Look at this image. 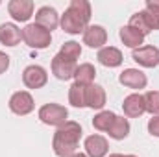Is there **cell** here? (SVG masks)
<instances>
[{
    "label": "cell",
    "mask_w": 159,
    "mask_h": 157,
    "mask_svg": "<svg viewBox=\"0 0 159 157\" xmlns=\"http://www.w3.org/2000/svg\"><path fill=\"white\" fill-rule=\"evenodd\" d=\"M91 20V4L87 0H72L59 19V26L69 35H80L87 30Z\"/></svg>",
    "instance_id": "1"
},
{
    "label": "cell",
    "mask_w": 159,
    "mask_h": 157,
    "mask_svg": "<svg viewBox=\"0 0 159 157\" xmlns=\"http://www.w3.org/2000/svg\"><path fill=\"white\" fill-rule=\"evenodd\" d=\"M81 126L74 120H67L59 126L52 139V150L57 157H70L78 152L80 139H81Z\"/></svg>",
    "instance_id": "2"
},
{
    "label": "cell",
    "mask_w": 159,
    "mask_h": 157,
    "mask_svg": "<svg viewBox=\"0 0 159 157\" xmlns=\"http://www.w3.org/2000/svg\"><path fill=\"white\" fill-rule=\"evenodd\" d=\"M22 41L30 46V48H35V50H44L50 46L52 43V34L44 28H41L39 24H26L22 28Z\"/></svg>",
    "instance_id": "3"
},
{
    "label": "cell",
    "mask_w": 159,
    "mask_h": 157,
    "mask_svg": "<svg viewBox=\"0 0 159 157\" xmlns=\"http://www.w3.org/2000/svg\"><path fill=\"white\" fill-rule=\"evenodd\" d=\"M37 115H39V120L43 124L54 126V128H59L69 120V111L61 104H44Z\"/></svg>",
    "instance_id": "4"
},
{
    "label": "cell",
    "mask_w": 159,
    "mask_h": 157,
    "mask_svg": "<svg viewBox=\"0 0 159 157\" xmlns=\"http://www.w3.org/2000/svg\"><path fill=\"white\" fill-rule=\"evenodd\" d=\"M35 104H34V96L28 91H17L11 94L9 98V109L11 113L19 115V117H26L34 111Z\"/></svg>",
    "instance_id": "5"
},
{
    "label": "cell",
    "mask_w": 159,
    "mask_h": 157,
    "mask_svg": "<svg viewBox=\"0 0 159 157\" xmlns=\"http://www.w3.org/2000/svg\"><path fill=\"white\" fill-rule=\"evenodd\" d=\"M76 67H78L76 61L65 57V56L59 54V52L52 57V74H54L57 79H61V81H67V79L74 78Z\"/></svg>",
    "instance_id": "6"
},
{
    "label": "cell",
    "mask_w": 159,
    "mask_h": 157,
    "mask_svg": "<svg viewBox=\"0 0 159 157\" xmlns=\"http://www.w3.org/2000/svg\"><path fill=\"white\" fill-rule=\"evenodd\" d=\"M131 57L144 69H156L159 65V48L154 44H143L141 48H135L131 52Z\"/></svg>",
    "instance_id": "7"
},
{
    "label": "cell",
    "mask_w": 159,
    "mask_h": 157,
    "mask_svg": "<svg viewBox=\"0 0 159 157\" xmlns=\"http://www.w3.org/2000/svg\"><path fill=\"white\" fill-rule=\"evenodd\" d=\"M48 81V74L41 65H28L22 70V83L28 89H41Z\"/></svg>",
    "instance_id": "8"
},
{
    "label": "cell",
    "mask_w": 159,
    "mask_h": 157,
    "mask_svg": "<svg viewBox=\"0 0 159 157\" xmlns=\"http://www.w3.org/2000/svg\"><path fill=\"white\" fill-rule=\"evenodd\" d=\"M34 2L32 0H11L7 4V11L13 20L17 22H28L30 17L34 15Z\"/></svg>",
    "instance_id": "9"
},
{
    "label": "cell",
    "mask_w": 159,
    "mask_h": 157,
    "mask_svg": "<svg viewBox=\"0 0 159 157\" xmlns=\"http://www.w3.org/2000/svg\"><path fill=\"white\" fill-rule=\"evenodd\" d=\"M83 148H85V155L87 157H106L109 152V144H107V139L94 133V135H89L83 142Z\"/></svg>",
    "instance_id": "10"
},
{
    "label": "cell",
    "mask_w": 159,
    "mask_h": 157,
    "mask_svg": "<svg viewBox=\"0 0 159 157\" xmlns=\"http://www.w3.org/2000/svg\"><path fill=\"white\" fill-rule=\"evenodd\" d=\"M107 43V32L104 26L100 24H89L87 30L83 32V44H87L89 48H104V44Z\"/></svg>",
    "instance_id": "11"
},
{
    "label": "cell",
    "mask_w": 159,
    "mask_h": 157,
    "mask_svg": "<svg viewBox=\"0 0 159 157\" xmlns=\"http://www.w3.org/2000/svg\"><path fill=\"white\" fill-rule=\"evenodd\" d=\"M119 81L124 87H128V89L139 91V89H144V87H146L148 78H146V74H144L143 70H139V69H124L119 76Z\"/></svg>",
    "instance_id": "12"
},
{
    "label": "cell",
    "mask_w": 159,
    "mask_h": 157,
    "mask_svg": "<svg viewBox=\"0 0 159 157\" xmlns=\"http://www.w3.org/2000/svg\"><path fill=\"white\" fill-rule=\"evenodd\" d=\"M122 111L126 118H139L141 115L146 113V107H144V96L139 94V92H133L129 96L124 98L122 102Z\"/></svg>",
    "instance_id": "13"
},
{
    "label": "cell",
    "mask_w": 159,
    "mask_h": 157,
    "mask_svg": "<svg viewBox=\"0 0 159 157\" xmlns=\"http://www.w3.org/2000/svg\"><path fill=\"white\" fill-rule=\"evenodd\" d=\"M106 100H107V94H106V89L102 85H98V83L87 85V89H85V107L104 109Z\"/></svg>",
    "instance_id": "14"
},
{
    "label": "cell",
    "mask_w": 159,
    "mask_h": 157,
    "mask_svg": "<svg viewBox=\"0 0 159 157\" xmlns=\"http://www.w3.org/2000/svg\"><path fill=\"white\" fill-rule=\"evenodd\" d=\"M35 24H39L41 28H44V30H48L52 34V30H56L59 26V15H57V11L54 7L43 6L35 13Z\"/></svg>",
    "instance_id": "15"
},
{
    "label": "cell",
    "mask_w": 159,
    "mask_h": 157,
    "mask_svg": "<svg viewBox=\"0 0 159 157\" xmlns=\"http://www.w3.org/2000/svg\"><path fill=\"white\" fill-rule=\"evenodd\" d=\"M98 63L107 67V69H117L122 65L124 57H122V52H120L117 46H104L98 50V56H96Z\"/></svg>",
    "instance_id": "16"
},
{
    "label": "cell",
    "mask_w": 159,
    "mask_h": 157,
    "mask_svg": "<svg viewBox=\"0 0 159 157\" xmlns=\"http://www.w3.org/2000/svg\"><path fill=\"white\" fill-rule=\"evenodd\" d=\"M22 41V30L13 22L0 24V43L6 46H17Z\"/></svg>",
    "instance_id": "17"
},
{
    "label": "cell",
    "mask_w": 159,
    "mask_h": 157,
    "mask_svg": "<svg viewBox=\"0 0 159 157\" xmlns=\"http://www.w3.org/2000/svg\"><path fill=\"white\" fill-rule=\"evenodd\" d=\"M119 37H120V41L124 43V46H128V48H131V50H135V48H141V46L144 44V35H143L139 30L131 28L129 24L120 28Z\"/></svg>",
    "instance_id": "18"
},
{
    "label": "cell",
    "mask_w": 159,
    "mask_h": 157,
    "mask_svg": "<svg viewBox=\"0 0 159 157\" xmlns=\"http://www.w3.org/2000/svg\"><path fill=\"white\" fill-rule=\"evenodd\" d=\"M94 78H96V69L94 65L91 63H81L76 67V72H74V83H80V85H93L94 83Z\"/></svg>",
    "instance_id": "19"
},
{
    "label": "cell",
    "mask_w": 159,
    "mask_h": 157,
    "mask_svg": "<svg viewBox=\"0 0 159 157\" xmlns=\"http://www.w3.org/2000/svg\"><path fill=\"white\" fill-rule=\"evenodd\" d=\"M129 129H131L129 120L126 117H117L115 122H113V126L107 129V135L111 139H115V141H122V139H126L129 135Z\"/></svg>",
    "instance_id": "20"
},
{
    "label": "cell",
    "mask_w": 159,
    "mask_h": 157,
    "mask_svg": "<svg viewBox=\"0 0 159 157\" xmlns=\"http://www.w3.org/2000/svg\"><path fill=\"white\" fill-rule=\"evenodd\" d=\"M129 26L135 28V30H139L144 37H146L148 34H152V28H150V22H148V17H146V11H144V9H141V11H137V13L131 15Z\"/></svg>",
    "instance_id": "21"
},
{
    "label": "cell",
    "mask_w": 159,
    "mask_h": 157,
    "mask_svg": "<svg viewBox=\"0 0 159 157\" xmlns=\"http://www.w3.org/2000/svg\"><path fill=\"white\" fill-rule=\"evenodd\" d=\"M115 118H117V115L113 111H100L98 115H94V118H93V128L98 129V131H106L107 133V129L113 126Z\"/></svg>",
    "instance_id": "22"
},
{
    "label": "cell",
    "mask_w": 159,
    "mask_h": 157,
    "mask_svg": "<svg viewBox=\"0 0 159 157\" xmlns=\"http://www.w3.org/2000/svg\"><path fill=\"white\" fill-rule=\"evenodd\" d=\"M85 85L72 83L69 87V104L72 107H85Z\"/></svg>",
    "instance_id": "23"
},
{
    "label": "cell",
    "mask_w": 159,
    "mask_h": 157,
    "mask_svg": "<svg viewBox=\"0 0 159 157\" xmlns=\"http://www.w3.org/2000/svg\"><path fill=\"white\" fill-rule=\"evenodd\" d=\"M144 11H146V17H148L152 32L159 30V0H148Z\"/></svg>",
    "instance_id": "24"
},
{
    "label": "cell",
    "mask_w": 159,
    "mask_h": 157,
    "mask_svg": "<svg viewBox=\"0 0 159 157\" xmlns=\"http://www.w3.org/2000/svg\"><path fill=\"white\" fill-rule=\"evenodd\" d=\"M144 96V107H146V113H150L152 117L159 115V91H148Z\"/></svg>",
    "instance_id": "25"
},
{
    "label": "cell",
    "mask_w": 159,
    "mask_h": 157,
    "mask_svg": "<svg viewBox=\"0 0 159 157\" xmlns=\"http://www.w3.org/2000/svg\"><path fill=\"white\" fill-rule=\"evenodd\" d=\"M59 54H63L65 57L76 61V59H80V56H81V44L76 43V41H67L65 44H61Z\"/></svg>",
    "instance_id": "26"
},
{
    "label": "cell",
    "mask_w": 159,
    "mask_h": 157,
    "mask_svg": "<svg viewBox=\"0 0 159 157\" xmlns=\"http://www.w3.org/2000/svg\"><path fill=\"white\" fill-rule=\"evenodd\" d=\"M148 133L152 137H157L159 139V115H154L148 120Z\"/></svg>",
    "instance_id": "27"
},
{
    "label": "cell",
    "mask_w": 159,
    "mask_h": 157,
    "mask_svg": "<svg viewBox=\"0 0 159 157\" xmlns=\"http://www.w3.org/2000/svg\"><path fill=\"white\" fill-rule=\"evenodd\" d=\"M9 63H11V57H9L6 52L0 50V74H4V72L9 69Z\"/></svg>",
    "instance_id": "28"
},
{
    "label": "cell",
    "mask_w": 159,
    "mask_h": 157,
    "mask_svg": "<svg viewBox=\"0 0 159 157\" xmlns=\"http://www.w3.org/2000/svg\"><path fill=\"white\" fill-rule=\"evenodd\" d=\"M107 157H137V155H131V154H128V155H122V154H109Z\"/></svg>",
    "instance_id": "29"
},
{
    "label": "cell",
    "mask_w": 159,
    "mask_h": 157,
    "mask_svg": "<svg viewBox=\"0 0 159 157\" xmlns=\"http://www.w3.org/2000/svg\"><path fill=\"white\" fill-rule=\"evenodd\" d=\"M70 157H87V155H85V154H80V152H76L74 155H70Z\"/></svg>",
    "instance_id": "30"
}]
</instances>
